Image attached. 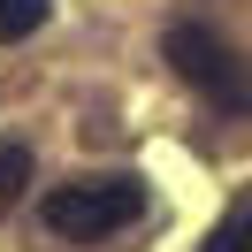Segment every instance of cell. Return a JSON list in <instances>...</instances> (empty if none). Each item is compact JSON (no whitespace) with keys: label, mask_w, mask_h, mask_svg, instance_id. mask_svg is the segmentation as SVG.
Wrapping results in <instances>:
<instances>
[{"label":"cell","mask_w":252,"mask_h":252,"mask_svg":"<svg viewBox=\"0 0 252 252\" xmlns=\"http://www.w3.org/2000/svg\"><path fill=\"white\" fill-rule=\"evenodd\" d=\"M54 0H0V46H16V38H31L38 23H46Z\"/></svg>","instance_id":"cell-4"},{"label":"cell","mask_w":252,"mask_h":252,"mask_svg":"<svg viewBox=\"0 0 252 252\" xmlns=\"http://www.w3.org/2000/svg\"><path fill=\"white\" fill-rule=\"evenodd\" d=\"M23 184H31V145H0V221L23 199Z\"/></svg>","instance_id":"cell-5"},{"label":"cell","mask_w":252,"mask_h":252,"mask_svg":"<svg viewBox=\"0 0 252 252\" xmlns=\"http://www.w3.org/2000/svg\"><path fill=\"white\" fill-rule=\"evenodd\" d=\"M160 54H168V69H176L214 115H252V62H245L221 31H206V23H168Z\"/></svg>","instance_id":"cell-2"},{"label":"cell","mask_w":252,"mask_h":252,"mask_svg":"<svg viewBox=\"0 0 252 252\" xmlns=\"http://www.w3.org/2000/svg\"><path fill=\"white\" fill-rule=\"evenodd\" d=\"M206 252H252V191L229 206V214L214 221V237H206Z\"/></svg>","instance_id":"cell-3"},{"label":"cell","mask_w":252,"mask_h":252,"mask_svg":"<svg viewBox=\"0 0 252 252\" xmlns=\"http://www.w3.org/2000/svg\"><path fill=\"white\" fill-rule=\"evenodd\" d=\"M145 214V184L138 176H77V184H54L38 199V221L69 245H99V237L130 229Z\"/></svg>","instance_id":"cell-1"}]
</instances>
